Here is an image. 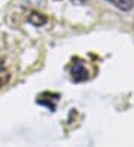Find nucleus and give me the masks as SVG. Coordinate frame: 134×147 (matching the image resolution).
Wrapping results in <instances>:
<instances>
[{"label":"nucleus","mask_w":134,"mask_h":147,"mask_svg":"<svg viewBox=\"0 0 134 147\" xmlns=\"http://www.w3.org/2000/svg\"><path fill=\"white\" fill-rule=\"evenodd\" d=\"M70 73H71V79L75 82H85L88 79V70H86L84 61H80V59H76L73 63Z\"/></svg>","instance_id":"obj_1"},{"label":"nucleus","mask_w":134,"mask_h":147,"mask_svg":"<svg viewBox=\"0 0 134 147\" xmlns=\"http://www.w3.org/2000/svg\"><path fill=\"white\" fill-rule=\"evenodd\" d=\"M58 101V94H51V92H43L42 95H39L37 98V104L48 107L49 110H55V104Z\"/></svg>","instance_id":"obj_2"},{"label":"nucleus","mask_w":134,"mask_h":147,"mask_svg":"<svg viewBox=\"0 0 134 147\" xmlns=\"http://www.w3.org/2000/svg\"><path fill=\"white\" fill-rule=\"evenodd\" d=\"M9 79H11V71L6 67V61L3 58H0V88H3L9 82Z\"/></svg>","instance_id":"obj_3"},{"label":"nucleus","mask_w":134,"mask_h":147,"mask_svg":"<svg viewBox=\"0 0 134 147\" xmlns=\"http://www.w3.org/2000/svg\"><path fill=\"white\" fill-rule=\"evenodd\" d=\"M29 22L33 24L34 27H40V25H43V24L48 22V18H46L45 15L39 13V12H31V13L29 15Z\"/></svg>","instance_id":"obj_4"},{"label":"nucleus","mask_w":134,"mask_h":147,"mask_svg":"<svg viewBox=\"0 0 134 147\" xmlns=\"http://www.w3.org/2000/svg\"><path fill=\"white\" fill-rule=\"evenodd\" d=\"M107 2H110L113 6H116L121 11H130L134 6V0H107Z\"/></svg>","instance_id":"obj_5"},{"label":"nucleus","mask_w":134,"mask_h":147,"mask_svg":"<svg viewBox=\"0 0 134 147\" xmlns=\"http://www.w3.org/2000/svg\"><path fill=\"white\" fill-rule=\"evenodd\" d=\"M71 2H75V3H85L86 0H71Z\"/></svg>","instance_id":"obj_6"}]
</instances>
